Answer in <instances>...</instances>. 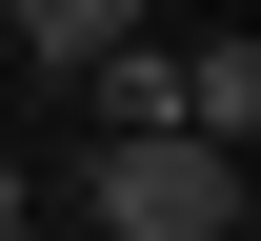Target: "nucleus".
Returning <instances> with one entry per match:
<instances>
[{"instance_id": "1", "label": "nucleus", "mask_w": 261, "mask_h": 241, "mask_svg": "<svg viewBox=\"0 0 261 241\" xmlns=\"http://www.w3.org/2000/svg\"><path fill=\"white\" fill-rule=\"evenodd\" d=\"M81 201H100V241H241V141L141 121V141H100V161H81Z\"/></svg>"}, {"instance_id": "2", "label": "nucleus", "mask_w": 261, "mask_h": 241, "mask_svg": "<svg viewBox=\"0 0 261 241\" xmlns=\"http://www.w3.org/2000/svg\"><path fill=\"white\" fill-rule=\"evenodd\" d=\"M81 101H100V141L181 121V40H100V61H81ZM181 141H201V121H181Z\"/></svg>"}, {"instance_id": "3", "label": "nucleus", "mask_w": 261, "mask_h": 241, "mask_svg": "<svg viewBox=\"0 0 261 241\" xmlns=\"http://www.w3.org/2000/svg\"><path fill=\"white\" fill-rule=\"evenodd\" d=\"M0 20H20V61H40V81H81L100 40H141V0H0Z\"/></svg>"}, {"instance_id": "4", "label": "nucleus", "mask_w": 261, "mask_h": 241, "mask_svg": "<svg viewBox=\"0 0 261 241\" xmlns=\"http://www.w3.org/2000/svg\"><path fill=\"white\" fill-rule=\"evenodd\" d=\"M181 121L201 141H261V40H181Z\"/></svg>"}, {"instance_id": "5", "label": "nucleus", "mask_w": 261, "mask_h": 241, "mask_svg": "<svg viewBox=\"0 0 261 241\" xmlns=\"http://www.w3.org/2000/svg\"><path fill=\"white\" fill-rule=\"evenodd\" d=\"M20 221H40V181H20V161H0V241H20Z\"/></svg>"}]
</instances>
